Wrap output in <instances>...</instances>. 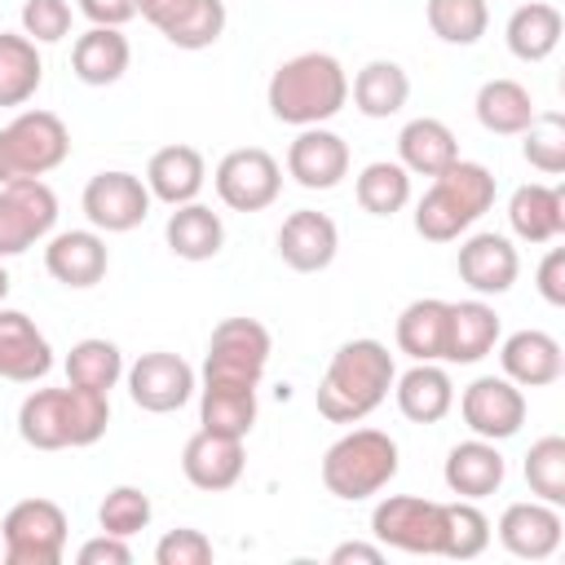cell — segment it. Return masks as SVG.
<instances>
[{
  "mask_svg": "<svg viewBox=\"0 0 565 565\" xmlns=\"http://www.w3.org/2000/svg\"><path fill=\"white\" fill-rule=\"evenodd\" d=\"M397 380V366H393V353L371 340V335H358V340H344L331 362H327V375L318 380V393H313V406L322 419L331 424H362L393 388Z\"/></svg>",
  "mask_w": 565,
  "mask_h": 565,
  "instance_id": "cell-1",
  "label": "cell"
},
{
  "mask_svg": "<svg viewBox=\"0 0 565 565\" xmlns=\"http://www.w3.org/2000/svg\"><path fill=\"white\" fill-rule=\"evenodd\" d=\"M110 424V393H93L79 384L35 388L18 406V437L31 450H66L102 441Z\"/></svg>",
  "mask_w": 565,
  "mask_h": 565,
  "instance_id": "cell-2",
  "label": "cell"
},
{
  "mask_svg": "<svg viewBox=\"0 0 565 565\" xmlns=\"http://www.w3.org/2000/svg\"><path fill=\"white\" fill-rule=\"evenodd\" d=\"M265 102H269V115L278 124L313 128V124H327V119H335L344 110V102H349V75L340 66V57L309 49V53L287 57L269 75Z\"/></svg>",
  "mask_w": 565,
  "mask_h": 565,
  "instance_id": "cell-3",
  "label": "cell"
},
{
  "mask_svg": "<svg viewBox=\"0 0 565 565\" xmlns=\"http://www.w3.org/2000/svg\"><path fill=\"white\" fill-rule=\"evenodd\" d=\"M494 207V177L486 163L455 159L446 172L433 177L424 199L415 203V234L424 243H455Z\"/></svg>",
  "mask_w": 565,
  "mask_h": 565,
  "instance_id": "cell-4",
  "label": "cell"
},
{
  "mask_svg": "<svg viewBox=\"0 0 565 565\" xmlns=\"http://www.w3.org/2000/svg\"><path fill=\"white\" fill-rule=\"evenodd\" d=\"M397 477V441L380 428H353L322 455V486L327 494L358 503L380 494Z\"/></svg>",
  "mask_w": 565,
  "mask_h": 565,
  "instance_id": "cell-5",
  "label": "cell"
},
{
  "mask_svg": "<svg viewBox=\"0 0 565 565\" xmlns=\"http://www.w3.org/2000/svg\"><path fill=\"white\" fill-rule=\"evenodd\" d=\"M71 154V132L53 110H22L0 128V181L49 177Z\"/></svg>",
  "mask_w": 565,
  "mask_h": 565,
  "instance_id": "cell-6",
  "label": "cell"
},
{
  "mask_svg": "<svg viewBox=\"0 0 565 565\" xmlns=\"http://www.w3.org/2000/svg\"><path fill=\"white\" fill-rule=\"evenodd\" d=\"M269 353H274V340H269L265 322L225 318L207 335L203 384H247V388H256L265 366H269Z\"/></svg>",
  "mask_w": 565,
  "mask_h": 565,
  "instance_id": "cell-7",
  "label": "cell"
},
{
  "mask_svg": "<svg viewBox=\"0 0 565 565\" xmlns=\"http://www.w3.org/2000/svg\"><path fill=\"white\" fill-rule=\"evenodd\" d=\"M371 534L380 547H397L411 556H441L446 547V508L419 494H388L371 512Z\"/></svg>",
  "mask_w": 565,
  "mask_h": 565,
  "instance_id": "cell-8",
  "label": "cell"
},
{
  "mask_svg": "<svg viewBox=\"0 0 565 565\" xmlns=\"http://www.w3.org/2000/svg\"><path fill=\"white\" fill-rule=\"evenodd\" d=\"M9 565H57L66 552V512L53 499H22L0 521Z\"/></svg>",
  "mask_w": 565,
  "mask_h": 565,
  "instance_id": "cell-9",
  "label": "cell"
},
{
  "mask_svg": "<svg viewBox=\"0 0 565 565\" xmlns=\"http://www.w3.org/2000/svg\"><path fill=\"white\" fill-rule=\"evenodd\" d=\"M57 225V194L44 177L0 181V256H22Z\"/></svg>",
  "mask_w": 565,
  "mask_h": 565,
  "instance_id": "cell-10",
  "label": "cell"
},
{
  "mask_svg": "<svg viewBox=\"0 0 565 565\" xmlns=\"http://www.w3.org/2000/svg\"><path fill=\"white\" fill-rule=\"evenodd\" d=\"M212 185H216V199L230 212H265L282 194V168L269 150L238 146L216 163Z\"/></svg>",
  "mask_w": 565,
  "mask_h": 565,
  "instance_id": "cell-11",
  "label": "cell"
},
{
  "mask_svg": "<svg viewBox=\"0 0 565 565\" xmlns=\"http://www.w3.org/2000/svg\"><path fill=\"white\" fill-rule=\"evenodd\" d=\"M124 380H128L132 406H141V411H150V415H172V411H181V406L194 397V388H199L194 366H190L181 353H168V349L141 353V358L124 371Z\"/></svg>",
  "mask_w": 565,
  "mask_h": 565,
  "instance_id": "cell-12",
  "label": "cell"
},
{
  "mask_svg": "<svg viewBox=\"0 0 565 565\" xmlns=\"http://www.w3.org/2000/svg\"><path fill=\"white\" fill-rule=\"evenodd\" d=\"M84 216L97 234H128L150 216V190L124 168H106L84 185Z\"/></svg>",
  "mask_w": 565,
  "mask_h": 565,
  "instance_id": "cell-13",
  "label": "cell"
},
{
  "mask_svg": "<svg viewBox=\"0 0 565 565\" xmlns=\"http://www.w3.org/2000/svg\"><path fill=\"white\" fill-rule=\"evenodd\" d=\"M459 415L472 428V437L486 441H508L525 424V393L508 375H477L459 393Z\"/></svg>",
  "mask_w": 565,
  "mask_h": 565,
  "instance_id": "cell-14",
  "label": "cell"
},
{
  "mask_svg": "<svg viewBox=\"0 0 565 565\" xmlns=\"http://www.w3.org/2000/svg\"><path fill=\"white\" fill-rule=\"evenodd\" d=\"M137 13L177 49L199 53L225 35V0H137Z\"/></svg>",
  "mask_w": 565,
  "mask_h": 565,
  "instance_id": "cell-15",
  "label": "cell"
},
{
  "mask_svg": "<svg viewBox=\"0 0 565 565\" xmlns=\"http://www.w3.org/2000/svg\"><path fill=\"white\" fill-rule=\"evenodd\" d=\"M287 177L305 190H335L349 177V141L322 124L300 128L287 146Z\"/></svg>",
  "mask_w": 565,
  "mask_h": 565,
  "instance_id": "cell-16",
  "label": "cell"
},
{
  "mask_svg": "<svg viewBox=\"0 0 565 565\" xmlns=\"http://www.w3.org/2000/svg\"><path fill=\"white\" fill-rule=\"evenodd\" d=\"M455 269H459V278L477 296H503V291H512V282L521 274V256H516V247H512L508 234L481 230V234H468L459 243Z\"/></svg>",
  "mask_w": 565,
  "mask_h": 565,
  "instance_id": "cell-17",
  "label": "cell"
},
{
  "mask_svg": "<svg viewBox=\"0 0 565 565\" xmlns=\"http://www.w3.org/2000/svg\"><path fill=\"white\" fill-rule=\"evenodd\" d=\"M278 260L296 274H318L335 260L340 252V230L327 212H313V207H300L291 212L282 225H278Z\"/></svg>",
  "mask_w": 565,
  "mask_h": 565,
  "instance_id": "cell-18",
  "label": "cell"
},
{
  "mask_svg": "<svg viewBox=\"0 0 565 565\" xmlns=\"http://www.w3.org/2000/svg\"><path fill=\"white\" fill-rule=\"evenodd\" d=\"M499 543L521 556V561H547L556 547H561V508L556 503H543V499H521V503H508L503 516H499Z\"/></svg>",
  "mask_w": 565,
  "mask_h": 565,
  "instance_id": "cell-19",
  "label": "cell"
},
{
  "mask_svg": "<svg viewBox=\"0 0 565 565\" xmlns=\"http://www.w3.org/2000/svg\"><path fill=\"white\" fill-rule=\"evenodd\" d=\"M106 238L97 230H62V234H49V247H44V269L53 282L71 287V291H84V287H97L106 278Z\"/></svg>",
  "mask_w": 565,
  "mask_h": 565,
  "instance_id": "cell-20",
  "label": "cell"
},
{
  "mask_svg": "<svg viewBox=\"0 0 565 565\" xmlns=\"http://www.w3.org/2000/svg\"><path fill=\"white\" fill-rule=\"evenodd\" d=\"M53 371V349L44 331L22 313L0 305V380L9 384H35Z\"/></svg>",
  "mask_w": 565,
  "mask_h": 565,
  "instance_id": "cell-21",
  "label": "cell"
},
{
  "mask_svg": "<svg viewBox=\"0 0 565 565\" xmlns=\"http://www.w3.org/2000/svg\"><path fill=\"white\" fill-rule=\"evenodd\" d=\"M499 366H503V375L516 388H547V384L561 380L565 353H561V340L556 335L525 327V331H512L499 344Z\"/></svg>",
  "mask_w": 565,
  "mask_h": 565,
  "instance_id": "cell-22",
  "label": "cell"
},
{
  "mask_svg": "<svg viewBox=\"0 0 565 565\" xmlns=\"http://www.w3.org/2000/svg\"><path fill=\"white\" fill-rule=\"evenodd\" d=\"M181 472L194 490H207V494L230 490L243 477V437L199 428L181 450Z\"/></svg>",
  "mask_w": 565,
  "mask_h": 565,
  "instance_id": "cell-23",
  "label": "cell"
},
{
  "mask_svg": "<svg viewBox=\"0 0 565 565\" xmlns=\"http://www.w3.org/2000/svg\"><path fill=\"white\" fill-rule=\"evenodd\" d=\"M441 477H446V490H450L455 499H490V494L503 486L508 463H503V455H499V441L468 437V441L450 446Z\"/></svg>",
  "mask_w": 565,
  "mask_h": 565,
  "instance_id": "cell-24",
  "label": "cell"
},
{
  "mask_svg": "<svg viewBox=\"0 0 565 565\" xmlns=\"http://www.w3.org/2000/svg\"><path fill=\"white\" fill-rule=\"evenodd\" d=\"M141 181H146L150 199H159L168 207H181V203H194L199 199V190L207 181V163H203V154L194 146L172 141V146H163V150L150 154Z\"/></svg>",
  "mask_w": 565,
  "mask_h": 565,
  "instance_id": "cell-25",
  "label": "cell"
},
{
  "mask_svg": "<svg viewBox=\"0 0 565 565\" xmlns=\"http://www.w3.org/2000/svg\"><path fill=\"white\" fill-rule=\"evenodd\" d=\"M128 62H132V44H128L124 26H88L71 44V71L88 88H106V84L124 79Z\"/></svg>",
  "mask_w": 565,
  "mask_h": 565,
  "instance_id": "cell-26",
  "label": "cell"
},
{
  "mask_svg": "<svg viewBox=\"0 0 565 565\" xmlns=\"http://www.w3.org/2000/svg\"><path fill=\"white\" fill-rule=\"evenodd\" d=\"M508 225L521 243H556L565 234V190L561 185H516L508 199Z\"/></svg>",
  "mask_w": 565,
  "mask_h": 565,
  "instance_id": "cell-27",
  "label": "cell"
},
{
  "mask_svg": "<svg viewBox=\"0 0 565 565\" xmlns=\"http://www.w3.org/2000/svg\"><path fill=\"white\" fill-rule=\"evenodd\" d=\"M446 331H450V300L419 296L397 313L393 340L411 362H446Z\"/></svg>",
  "mask_w": 565,
  "mask_h": 565,
  "instance_id": "cell-28",
  "label": "cell"
},
{
  "mask_svg": "<svg viewBox=\"0 0 565 565\" xmlns=\"http://www.w3.org/2000/svg\"><path fill=\"white\" fill-rule=\"evenodd\" d=\"M393 393H397V411L411 424H437L455 406V384L441 362H415L406 375L393 380Z\"/></svg>",
  "mask_w": 565,
  "mask_h": 565,
  "instance_id": "cell-29",
  "label": "cell"
},
{
  "mask_svg": "<svg viewBox=\"0 0 565 565\" xmlns=\"http://www.w3.org/2000/svg\"><path fill=\"white\" fill-rule=\"evenodd\" d=\"M499 344V313L481 296L472 300H450V331H446V362L472 366Z\"/></svg>",
  "mask_w": 565,
  "mask_h": 565,
  "instance_id": "cell-30",
  "label": "cell"
},
{
  "mask_svg": "<svg viewBox=\"0 0 565 565\" xmlns=\"http://www.w3.org/2000/svg\"><path fill=\"white\" fill-rule=\"evenodd\" d=\"M459 159V141L455 132L433 119V115H419L411 119L402 132H397V163L411 172V177H437L446 172L450 163Z\"/></svg>",
  "mask_w": 565,
  "mask_h": 565,
  "instance_id": "cell-31",
  "label": "cell"
},
{
  "mask_svg": "<svg viewBox=\"0 0 565 565\" xmlns=\"http://www.w3.org/2000/svg\"><path fill=\"white\" fill-rule=\"evenodd\" d=\"M163 243L181 260H212L225 247V221H221V212H212L199 199L194 203H181V207L168 212Z\"/></svg>",
  "mask_w": 565,
  "mask_h": 565,
  "instance_id": "cell-32",
  "label": "cell"
},
{
  "mask_svg": "<svg viewBox=\"0 0 565 565\" xmlns=\"http://www.w3.org/2000/svg\"><path fill=\"white\" fill-rule=\"evenodd\" d=\"M561 31H565V18L556 4L547 0H525L512 9L508 26H503V40H508V53L521 57V62H543L556 53L561 44Z\"/></svg>",
  "mask_w": 565,
  "mask_h": 565,
  "instance_id": "cell-33",
  "label": "cell"
},
{
  "mask_svg": "<svg viewBox=\"0 0 565 565\" xmlns=\"http://www.w3.org/2000/svg\"><path fill=\"white\" fill-rule=\"evenodd\" d=\"M472 110H477V124L486 132H494V137H521L530 128V119L539 115L534 97H530V88L521 79H486L477 88Z\"/></svg>",
  "mask_w": 565,
  "mask_h": 565,
  "instance_id": "cell-34",
  "label": "cell"
},
{
  "mask_svg": "<svg viewBox=\"0 0 565 565\" xmlns=\"http://www.w3.org/2000/svg\"><path fill=\"white\" fill-rule=\"evenodd\" d=\"M349 93H353V106H358L366 119H388V115H397V110L406 106V97H411V75H406L393 57H371V62L353 75Z\"/></svg>",
  "mask_w": 565,
  "mask_h": 565,
  "instance_id": "cell-35",
  "label": "cell"
},
{
  "mask_svg": "<svg viewBox=\"0 0 565 565\" xmlns=\"http://www.w3.org/2000/svg\"><path fill=\"white\" fill-rule=\"evenodd\" d=\"M44 84L40 44L22 31H0V106H26Z\"/></svg>",
  "mask_w": 565,
  "mask_h": 565,
  "instance_id": "cell-36",
  "label": "cell"
},
{
  "mask_svg": "<svg viewBox=\"0 0 565 565\" xmlns=\"http://www.w3.org/2000/svg\"><path fill=\"white\" fill-rule=\"evenodd\" d=\"M199 424L207 433L247 437L256 424V388L247 384H203L199 388Z\"/></svg>",
  "mask_w": 565,
  "mask_h": 565,
  "instance_id": "cell-37",
  "label": "cell"
},
{
  "mask_svg": "<svg viewBox=\"0 0 565 565\" xmlns=\"http://www.w3.org/2000/svg\"><path fill=\"white\" fill-rule=\"evenodd\" d=\"M124 380V353L115 340L106 335H88L79 344H71L66 353V384L93 388V393H110Z\"/></svg>",
  "mask_w": 565,
  "mask_h": 565,
  "instance_id": "cell-38",
  "label": "cell"
},
{
  "mask_svg": "<svg viewBox=\"0 0 565 565\" xmlns=\"http://www.w3.org/2000/svg\"><path fill=\"white\" fill-rule=\"evenodd\" d=\"M353 194H358V207L371 212V216H393L411 203V172L397 163V159H375L358 172L353 181Z\"/></svg>",
  "mask_w": 565,
  "mask_h": 565,
  "instance_id": "cell-39",
  "label": "cell"
},
{
  "mask_svg": "<svg viewBox=\"0 0 565 565\" xmlns=\"http://www.w3.org/2000/svg\"><path fill=\"white\" fill-rule=\"evenodd\" d=\"M424 18H428V31L441 40V44H477L490 26V4L486 0H428L424 4Z\"/></svg>",
  "mask_w": 565,
  "mask_h": 565,
  "instance_id": "cell-40",
  "label": "cell"
},
{
  "mask_svg": "<svg viewBox=\"0 0 565 565\" xmlns=\"http://www.w3.org/2000/svg\"><path fill=\"white\" fill-rule=\"evenodd\" d=\"M525 486L543 503H556V508L565 503V437L547 433V437H539L530 446V455H525Z\"/></svg>",
  "mask_w": 565,
  "mask_h": 565,
  "instance_id": "cell-41",
  "label": "cell"
},
{
  "mask_svg": "<svg viewBox=\"0 0 565 565\" xmlns=\"http://www.w3.org/2000/svg\"><path fill=\"white\" fill-rule=\"evenodd\" d=\"M441 508H446V547H441V556H450V561L481 556L490 547V521L477 508V499H455V503H441Z\"/></svg>",
  "mask_w": 565,
  "mask_h": 565,
  "instance_id": "cell-42",
  "label": "cell"
},
{
  "mask_svg": "<svg viewBox=\"0 0 565 565\" xmlns=\"http://www.w3.org/2000/svg\"><path fill=\"white\" fill-rule=\"evenodd\" d=\"M521 154L530 168L547 172V177H561L565 172V119L556 110H543L530 119V128L521 132Z\"/></svg>",
  "mask_w": 565,
  "mask_h": 565,
  "instance_id": "cell-43",
  "label": "cell"
},
{
  "mask_svg": "<svg viewBox=\"0 0 565 565\" xmlns=\"http://www.w3.org/2000/svg\"><path fill=\"white\" fill-rule=\"evenodd\" d=\"M150 516H154L150 494L137 490V486H115V490H106V499L97 503V525H102V534L132 539L137 530L150 525Z\"/></svg>",
  "mask_w": 565,
  "mask_h": 565,
  "instance_id": "cell-44",
  "label": "cell"
},
{
  "mask_svg": "<svg viewBox=\"0 0 565 565\" xmlns=\"http://www.w3.org/2000/svg\"><path fill=\"white\" fill-rule=\"evenodd\" d=\"M71 31V4L66 0H26L22 4V35L35 44H57Z\"/></svg>",
  "mask_w": 565,
  "mask_h": 565,
  "instance_id": "cell-45",
  "label": "cell"
},
{
  "mask_svg": "<svg viewBox=\"0 0 565 565\" xmlns=\"http://www.w3.org/2000/svg\"><path fill=\"white\" fill-rule=\"evenodd\" d=\"M154 561L159 565H207L212 561V539L203 530L177 525L154 543Z\"/></svg>",
  "mask_w": 565,
  "mask_h": 565,
  "instance_id": "cell-46",
  "label": "cell"
},
{
  "mask_svg": "<svg viewBox=\"0 0 565 565\" xmlns=\"http://www.w3.org/2000/svg\"><path fill=\"white\" fill-rule=\"evenodd\" d=\"M75 556H79V565H128V561H132V547H128V539H119V534H97V539H88Z\"/></svg>",
  "mask_w": 565,
  "mask_h": 565,
  "instance_id": "cell-47",
  "label": "cell"
},
{
  "mask_svg": "<svg viewBox=\"0 0 565 565\" xmlns=\"http://www.w3.org/2000/svg\"><path fill=\"white\" fill-rule=\"evenodd\" d=\"M539 296L547 305H565V247H552L543 260H539Z\"/></svg>",
  "mask_w": 565,
  "mask_h": 565,
  "instance_id": "cell-48",
  "label": "cell"
},
{
  "mask_svg": "<svg viewBox=\"0 0 565 565\" xmlns=\"http://www.w3.org/2000/svg\"><path fill=\"white\" fill-rule=\"evenodd\" d=\"M75 9L93 26H124L137 18V0H75Z\"/></svg>",
  "mask_w": 565,
  "mask_h": 565,
  "instance_id": "cell-49",
  "label": "cell"
},
{
  "mask_svg": "<svg viewBox=\"0 0 565 565\" xmlns=\"http://www.w3.org/2000/svg\"><path fill=\"white\" fill-rule=\"evenodd\" d=\"M349 561L380 565L384 561V547L380 543H340V547H331V565H349Z\"/></svg>",
  "mask_w": 565,
  "mask_h": 565,
  "instance_id": "cell-50",
  "label": "cell"
},
{
  "mask_svg": "<svg viewBox=\"0 0 565 565\" xmlns=\"http://www.w3.org/2000/svg\"><path fill=\"white\" fill-rule=\"evenodd\" d=\"M4 296H9V269L0 265V305H4Z\"/></svg>",
  "mask_w": 565,
  "mask_h": 565,
  "instance_id": "cell-51",
  "label": "cell"
}]
</instances>
